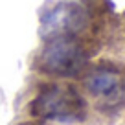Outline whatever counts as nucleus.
<instances>
[{
  "label": "nucleus",
  "mask_w": 125,
  "mask_h": 125,
  "mask_svg": "<svg viewBox=\"0 0 125 125\" xmlns=\"http://www.w3.org/2000/svg\"><path fill=\"white\" fill-rule=\"evenodd\" d=\"M85 88L92 94L94 98H101V99L112 101V99L120 98L121 75L118 74V70L109 68V66L94 68L85 77Z\"/></svg>",
  "instance_id": "obj_4"
},
{
  "label": "nucleus",
  "mask_w": 125,
  "mask_h": 125,
  "mask_svg": "<svg viewBox=\"0 0 125 125\" xmlns=\"http://www.w3.org/2000/svg\"><path fill=\"white\" fill-rule=\"evenodd\" d=\"M86 61L83 44L75 35H57L50 37L48 44L41 52L39 68L46 74L59 77H72L79 74Z\"/></svg>",
  "instance_id": "obj_1"
},
{
  "label": "nucleus",
  "mask_w": 125,
  "mask_h": 125,
  "mask_svg": "<svg viewBox=\"0 0 125 125\" xmlns=\"http://www.w3.org/2000/svg\"><path fill=\"white\" fill-rule=\"evenodd\" d=\"M88 15L83 6L75 2H62L55 8L48 9L41 17V35L57 37V35H75L85 28Z\"/></svg>",
  "instance_id": "obj_3"
},
{
  "label": "nucleus",
  "mask_w": 125,
  "mask_h": 125,
  "mask_svg": "<svg viewBox=\"0 0 125 125\" xmlns=\"http://www.w3.org/2000/svg\"><path fill=\"white\" fill-rule=\"evenodd\" d=\"M31 112L44 120L77 121L85 118V101L66 85H48L31 105Z\"/></svg>",
  "instance_id": "obj_2"
},
{
  "label": "nucleus",
  "mask_w": 125,
  "mask_h": 125,
  "mask_svg": "<svg viewBox=\"0 0 125 125\" xmlns=\"http://www.w3.org/2000/svg\"><path fill=\"white\" fill-rule=\"evenodd\" d=\"M24 125H46V123H24Z\"/></svg>",
  "instance_id": "obj_5"
}]
</instances>
